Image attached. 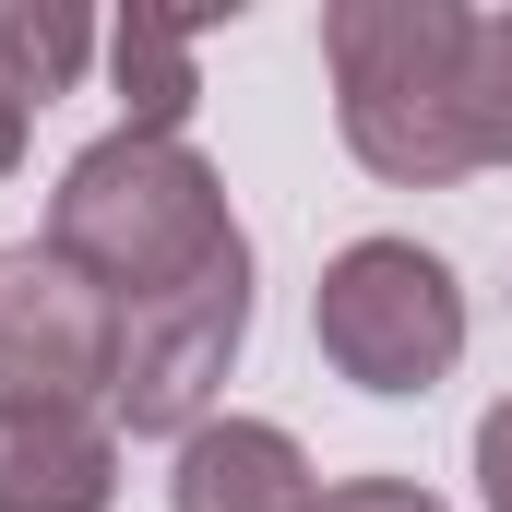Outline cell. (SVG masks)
I'll use <instances>...</instances> for the list:
<instances>
[{
  "label": "cell",
  "mask_w": 512,
  "mask_h": 512,
  "mask_svg": "<svg viewBox=\"0 0 512 512\" xmlns=\"http://www.w3.org/2000/svg\"><path fill=\"white\" fill-rule=\"evenodd\" d=\"M48 251L72 262L108 310L143 298H179L227 262H251V227L227 215V179L191 155V143H155V131H108L60 167L48 191Z\"/></svg>",
  "instance_id": "cell-1"
},
{
  "label": "cell",
  "mask_w": 512,
  "mask_h": 512,
  "mask_svg": "<svg viewBox=\"0 0 512 512\" xmlns=\"http://www.w3.org/2000/svg\"><path fill=\"white\" fill-rule=\"evenodd\" d=\"M465 36L477 12L453 0H334L322 12V72H334V131L393 191H453L477 179L465 131Z\"/></svg>",
  "instance_id": "cell-2"
},
{
  "label": "cell",
  "mask_w": 512,
  "mask_h": 512,
  "mask_svg": "<svg viewBox=\"0 0 512 512\" xmlns=\"http://www.w3.org/2000/svg\"><path fill=\"white\" fill-rule=\"evenodd\" d=\"M310 334H322L334 382L382 393V405L441 393L465 358V274L417 239H346L310 286Z\"/></svg>",
  "instance_id": "cell-3"
},
{
  "label": "cell",
  "mask_w": 512,
  "mask_h": 512,
  "mask_svg": "<svg viewBox=\"0 0 512 512\" xmlns=\"http://www.w3.org/2000/svg\"><path fill=\"white\" fill-rule=\"evenodd\" d=\"M251 346V262L179 286V298H143L120 310V358H108V429L131 441H191L215 417V393Z\"/></svg>",
  "instance_id": "cell-4"
},
{
  "label": "cell",
  "mask_w": 512,
  "mask_h": 512,
  "mask_svg": "<svg viewBox=\"0 0 512 512\" xmlns=\"http://www.w3.org/2000/svg\"><path fill=\"white\" fill-rule=\"evenodd\" d=\"M108 358H120V310L48 239H12L0 251V405H108Z\"/></svg>",
  "instance_id": "cell-5"
},
{
  "label": "cell",
  "mask_w": 512,
  "mask_h": 512,
  "mask_svg": "<svg viewBox=\"0 0 512 512\" xmlns=\"http://www.w3.org/2000/svg\"><path fill=\"white\" fill-rule=\"evenodd\" d=\"M120 429L108 405H0V512H108Z\"/></svg>",
  "instance_id": "cell-6"
},
{
  "label": "cell",
  "mask_w": 512,
  "mask_h": 512,
  "mask_svg": "<svg viewBox=\"0 0 512 512\" xmlns=\"http://www.w3.org/2000/svg\"><path fill=\"white\" fill-rule=\"evenodd\" d=\"M167 512H322V477H310L298 429H274V417H203L179 441Z\"/></svg>",
  "instance_id": "cell-7"
},
{
  "label": "cell",
  "mask_w": 512,
  "mask_h": 512,
  "mask_svg": "<svg viewBox=\"0 0 512 512\" xmlns=\"http://www.w3.org/2000/svg\"><path fill=\"white\" fill-rule=\"evenodd\" d=\"M108 72H120V131H155V143H191V108H203V24H167V12H131L108 36Z\"/></svg>",
  "instance_id": "cell-8"
},
{
  "label": "cell",
  "mask_w": 512,
  "mask_h": 512,
  "mask_svg": "<svg viewBox=\"0 0 512 512\" xmlns=\"http://www.w3.org/2000/svg\"><path fill=\"white\" fill-rule=\"evenodd\" d=\"M84 60H96V24H84V12H60V0H0V96H12V108L72 96Z\"/></svg>",
  "instance_id": "cell-9"
},
{
  "label": "cell",
  "mask_w": 512,
  "mask_h": 512,
  "mask_svg": "<svg viewBox=\"0 0 512 512\" xmlns=\"http://www.w3.org/2000/svg\"><path fill=\"white\" fill-rule=\"evenodd\" d=\"M465 131H477V167H512V12H477L465 36Z\"/></svg>",
  "instance_id": "cell-10"
},
{
  "label": "cell",
  "mask_w": 512,
  "mask_h": 512,
  "mask_svg": "<svg viewBox=\"0 0 512 512\" xmlns=\"http://www.w3.org/2000/svg\"><path fill=\"white\" fill-rule=\"evenodd\" d=\"M322 512H453L441 489H417V477H334Z\"/></svg>",
  "instance_id": "cell-11"
},
{
  "label": "cell",
  "mask_w": 512,
  "mask_h": 512,
  "mask_svg": "<svg viewBox=\"0 0 512 512\" xmlns=\"http://www.w3.org/2000/svg\"><path fill=\"white\" fill-rule=\"evenodd\" d=\"M477 501H489V512H512V393L477 417Z\"/></svg>",
  "instance_id": "cell-12"
},
{
  "label": "cell",
  "mask_w": 512,
  "mask_h": 512,
  "mask_svg": "<svg viewBox=\"0 0 512 512\" xmlns=\"http://www.w3.org/2000/svg\"><path fill=\"white\" fill-rule=\"evenodd\" d=\"M24 131H36V108H12V96H0V179L24 167Z\"/></svg>",
  "instance_id": "cell-13"
}]
</instances>
